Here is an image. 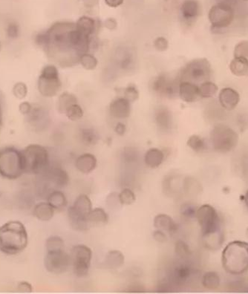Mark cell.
I'll use <instances>...</instances> for the list:
<instances>
[{
	"mask_svg": "<svg viewBox=\"0 0 248 294\" xmlns=\"http://www.w3.org/2000/svg\"><path fill=\"white\" fill-rule=\"evenodd\" d=\"M90 39L77 29L75 23L57 22L36 35L35 42L49 58L61 67L68 68L77 65L80 57L88 53Z\"/></svg>",
	"mask_w": 248,
	"mask_h": 294,
	"instance_id": "obj_1",
	"label": "cell"
},
{
	"mask_svg": "<svg viewBox=\"0 0 248 294\" xmlns=\"http://www.w3.org/2000/svg\"><path fill=\"white\" fill-rule=\"evenodd\" d=\"M28 243L26 229L22 222L10 221L0 227V251L14 256L23 252Z\"/></svg>",
	"mask_w": 248,
	"mask_h": 294,
	"instance_id": "obj_2",
	"label": "cell"
},
{
	"mask_svg": "<svg viewBox=\"0 0 248 294\" xmlns=\"http://www.w3.org/2000/svg\"><path fill=\"white\" fill-rule=\"evenodd\" d=\"M222 264L224 270L231 275H242L248 271V243L233 241L222 251Z\"/></svg>",
	"mask_w": 248,
	"mask_h": 294,
	"instance_id": "obj_3",
	"label": "cell"
},
{
	"mask_svg": "<svg viewBox=\"0 0 248 294\" xmlns=\"http://www.w3.org/2000/svg\"><path fill=\"white\" fill-rule=\"evenodd\" d=\"M24 172L22 151L12 147L0 149V176L9 180L19 179Z\"/></svg>",
	"mask_w": 248,
	"mask_h": 294,
	"instance_id": "obj_4",
	"label": "cell"
},
{
	"mask_svg": "<svg viewBox=\"0 0 248 294\" xmlns=\"http://www.w3.org/2000/svg\"><path fill=\"white\" fill-rule=\"evenodd\" d=\"M24 172L31 175L41 174L49 166L47 149L39 144H30L22 151Z\"/></svg>",
	"mask_w": 248,
	"mask_h": 294,
	"instance_id": "obj_5",
	"label": "cell"
},
{
	"mask_svg": "<svg viewBox=\"0 0 248 294\" xmlns=\"http://www.w3.org/2000/svg\"><path fill=\"white\" fill-rule=\"evenodd\" d=\"M212 74L211 63L205 58H198L189 62L181 69L179 74V82H192V83H202L209 81Z\"/></svg>",
	"mask_w": 248,
	"mask_h": 294,
	"instance_id": "obj_6",
	"label": "cell"
},
{
	"mask_svg": "<svg viewBox=\"0 0 248 294\" xmlns=\"http://www.w3.org/2000/svg\"><path fill=\"white\" fill-rule=\"evenodd\" d=\"M213 148L219 153H227L236 147L238 142V134L228 125H215L211 133Z\"/></svg>",
	"mask_w": 248,
	"mask_h": 294,
	"instance_id": "obj_7",
	"label": "cell"
},
{
	"mask_svg": "<svg viewBox=\"0 0 248 294\" xmlns=\"http://www.w3.org/2000/svg\"><path fill=\"white\" fill-rule=\"evenodd\" d=\"M39 176V181L37 183V191L41 192V195L44 192H47L48 195L51 193V185L55 186L57 187H63L67 185L69 181V176L68 173L60 167H50L47 168L41 174L38 175ZM48 197V196H47Z\"/></svg>",
	"mask_w": 248,
	"mask_h": 294,
	"instance_id": "obj_8",
	"label": "cell"
},
{
	"mask_svg": "<svg viewBox=\"0 0 248 294\" xmlns=\"http://www.w3.org/2000/svg\"><path fill=\"white\" fill-rule=\"evenodd\" d=\"M61 88V81L57 68L54 65H48L43 68L38 79V90L41 95L47 98L55 96Z\"/></svg>",
	"mask_w": 248,
	"mask_h": 294,
	"instance_id": "obj_9",
	"label": "cell"
},
{
	"mask_svg": "<svg viewBox=\"0 0 248 294\" xmlns=\"http://www.w3.org/2000/svg\"><path fill=\"white\" fill-rule=\"evenodd\" d=\"M195 218L201 227L202 236L220 230V218L214 206L203 204L196 211Z\"/></svg>",
	"mask_w": 248,
	"mask_h": 294,
	"instance_id": "obj_10",
	"label": "cell"
},
{
	"mask_svg": "<svg viewBox=\"0 0 248 294\" xmlns=\"http://www.w3.org/2000/svg\"><path fill=\"white\" fill-rule=\"evenodd\" d=\"M70 257L74 274L79 278L87 276L92 259V251L90 247L84 244L74 246Z\"/></svg>",
	"mask_w": 248,
	"mask_h": 294,
	"instance_id": "obj_11",
	"label": "cell"
},
{
	"mask_svg": "<svg viewBox=\"0 0 248 294\" xmlns=\"http://www.w3.org/2000/svg\"><path fill=\"white\" fill-rule=\"evenodd\" d=\"M212 28L221 29L228 27L234 18V11L231 6L227 5H215L211 8L208 14Z\"/></svg>",
	"mask_w": 248,
	"mask_h": 294,
	"instance_id": "obj_12",
	"label": "cell"
},
{
	"mask_svg": "<svg viewBox=\"0 0 248 294\" xmlns=\"http://www.w3.org/2000/svg\"><path fill=\"white\" fill-rule=\"evenodd\" d=\"M71 263V257L65 252L64 249L49 251L44 260L46 269L54 274H63L67 271Z\"/></svg>",
	"mask_w": 248,
	"mask_h": 294,
	"instance_id": "obj_13",
	"label": "cell"
},
{
	"mask_svg": "<svg viewBox=\"0 0 248 294\" xmlns=\"http://www.w3.org/2000/svg\"><path fill=\"white\" fill-rule=\"evenodd\" d=\"M178 80H173L168 76L161 74L153 81L152 88L154 92H156V94H158L160 96L173 98L179 92L178 87H179V83L178 84L176 82Z\"/></svg>",
	"mask_w": 248,
	"mask_h": 294,
	"instance_id": "obj_14",
	"label": "cell"
},
{
	"mask_svg": "<svg viewBox=\"0 0 248 294\" xmlns=\"http://www.w3.org/2000/svg\"><path fill=\"white\" fill-rule=\"evenodd\" d=\"M109 111L111 115L115 118H127L131 112L130 102L125 98H116L110 103Z\"/></svg>",
	"mask_w": 248,
	"mask_h": 294,
	"instance_id": "obj_15",
	"label": "cell"
},
{
	"mask_svg": "<svg viewBox=\"0 0 248 294\" xmlns=\"http://www.w3.org/2000/svg\"><path fill=\"white\" fill-rule=\"evenodd\" d=\"M219 100L221 106L224 109H227V110H233L239 103V94L233 89L225 88L220 91Z\"/></svg>",
	"mask_w": 248,
	"mask_h": 294,
	"instance_id": "obj_16",
	"label": "cell"
},
{
	"mask_svg": "<svg viewBox=\"0 0 248 294\" xmlns=\"http://www.w3.org/2000/svg\"><path fill=\"white\" fill-rule=\"evenodd\" d=\"M179 95L182 101L187 103H193L200 98L199 88L192 82H180L179 87Z\"/></svg>",
	"mask_w": 248,
	"mask_h": 294,
	"instance_id": "obj_17",
	"label": "cell"
},
{
	"mask_svg": "<svg viewBox=\"0 0 248 294\" xmlns=\"http://www.w3.org/2000/svg\"><path fill=\"white\" fill-rule=\"evenodd\" d=\"M68 218L70 225L74 230L87 231L90 228L88 218L78 214L72 206H70L68 209Z\"/></svg>",
	"mask_w": 248,
	"mask_h": 294,
	"instance_id": "obj_18",
	"label": "cell"
},
{
	"mask_svg": "<svg viewBox=\"0 0 248 294\" xmlns=\"http://www.w3.org/2000/svg\"><path fill=\"white\" fill-rule=\"evenodd\" d=\"M75 166L78 171L84 174L92 173L97 166L96 157L90 153L82 154L76 160Z\"/></svg>",
	"mask_w": 248,
	"mask_h": 294,
	"instance_id": "obj_19",
	"label": "cell"
},
{
	"mask_svg": "<svg viewBox=\"0 0 248 294\" xmlns=\"http://www.w3.org/2000/svg\"><path fill=\"white\" fill-rule=\"evenodd\" d=\"M155 122L158 128L162 131H168L173 124L171 112L164 106H159L155 110Z\"/></svg>",
	"mask_w": 248,
	"mask_h": 294,
	"instance_id": "obj_20",
	"label": "cell"
},
{
	"mask_svg": "<svg viewBox=\"0 0 248 294\" xmlns=\"http://www.w3.org/2000/svg\"><path fill=\"white\" fill-rule=\"evenodd\" d=\"M154 227L157 230L175 233L178 230V225L175 221L167 214H158L154 219Z\"/></svg>",
	"mask_w": 248,
	"mask_h": 294,
	"instance_id": "obj_21",
	"label": "cell"
},
{
	"mask_svg": "<svg viewBox=\"0 0 248 294\" xmlns=\"http://www.w3.org/2000/svg\"><path fill=\"white\" fill-rule=\"evenodd\" d=\"M181 13L184 20H195L200 14L199 3L197 0H184L181 6Z\"/></svg>",
	"mask_w": 248,
	"mask_h": 294,
	"instance_id": "obj_22",
	"label": "cell"
},
{
	"mask_svg": "<svg viewBox=\"0 0 248 294\" xmlns=\"http://www.w3.org/2000/svg\"><path fill=\"white\" fill-rule=\"evenodd\" d=\"M26 115L29 118L28 122L35 128H44L49 123V115L42 109H32Z\"/></svg>",
	"mask_w": 248,
	"mask_h": 294,
	"instance_id": "obj_23",
	"label": "cell"
},
{
	"mask_svg": "<svg viewBox=\"0 0 248 294\" xmlns=\"http://www.w3.org/2000/svg\"><path fill=\"white\" fill-rule=\"evenodd\" d=\"M33 214L39 221L48 222L53 218L55 209L49 202H40L34 206Z\"/></svg>",
	"mask_w": 248,
	"mask_h": 294,
	"instance_id": "obj_24",
	"label": "cell"
},
{
	"mask_svg": "<svg viewBox=\"0 0 248 294\" xmlns=\"http://www.w3.org/2000/svg\"><path fill=\"white\" fill-rule=\"evenodd\" d=\"M164 154L160 149L152 148L146 152L144 155V161L146 164L150 168H157L163 163Z\"/></svg>",
	"mask_w": 248,
	"mask_h": 294,
	"instance_id": "obj_25",
	"label": "cell"
},
{
	"mask_svg": "<svg viewBox=\"0 0 248 294\" xmlns=\"http://www.w3.org/2000/svg\"><path fill=\"white\" fill-rule=\"evenodd\" d=\"M74 211H77L81 215L88 218L89 214L92 211V203L88 195L81 194L79 195L72 205Z\"/></svg>",
	"mask_w": 248,
	"mask_h": 294,
	"instance_id": "obj_26",
	"label": "cell"
},
{
	"mask_svg": "<svg viewBox=\"0 0 248 294\" xmlns=\"http://www.w3.org/2000/svg\"><path fill=\"white\" fill-rule=\"evenodd\" d=\"M224 236L221 230L202 236L203 245L211 250H217L223 243Z\"/></svg>",
	"mask_w": 248,
	"mask_h": 294,
	"instance_id": "obj_27",
	"label": "cell"
},
{
	"mask_svg": "<svg viewBox=\"0 0 248 294\" xmlns=\"http://www.w3.org/2000/svg\"><path fill=\"white\" fill-rule=\"evenodd\" d=\"M76 24V28L86 36H91L96 29V23L94 19L87 16L79 17Z\"/></svg>",
	"mask_w": 248,
	"mask_h": 294,
	"instance_id": "obj_28",
	"label": "cell"
},
{
	"mask_svg": "<svg viewBox=\"0 0 248 294\" xmlns=\"http://www.w3.org/2000/svg\"><path fill=\"white\" fill-rule=\"evenodd\" d=\"M124 262H125V258H124L123 254L120 251L114 249L108 253L105 264L109 269H117L123 266Z\"/></svg>",
	"mask_w": 248,
	"mask_h": 294,
	"instance_id": "obj_29",
	"label": "cell"
},
{
	"mask_svg": "<svg viewBox=\"0 0 248 294\" xmlns=\"http://www.w3.org/2000/svg\"><path fill=\"white\" fill-rule=\"evenodd\" d=\"M230 71L237 77H243L248 74V60L241 57H234L230 64Z\"/></svg>",
	"mask_w": 248,
	"mask_h": 294,
	"instance_id": "obj_30",
	"label": "cell"
},
{
	"mask_svg": "<svg viewBox=\"0 0 248 294\" xmlns=\"http://www.w3.org/2000/svg\"><path fill=\"white\" fill-rule=\"evenodd\" d=\"M88 221L91 225H104L108 223L109 216L102 208H95L91 211L88 216Z\"/></svg>",
	"mask_w": 248,
	"mask_h": 294,
	"instance_id": "obj_31",
	"label": "cell"
},
{
	"mask_svg": "<svg viewBox=\"0 0 248 294\" xmlns=\"http://www.w3.org/2000/svg\"><path fill=\"white\" fill-rule=\"evenodd\" d=\"M48 202L55 209H61L67 205V199L66 195L59 190L51 192L47 197Z\"/></svg>",
	"mask_w": 248,
	"mask_h": 294,
	"instance_id": "obj_32",
	"label": "cell"
},
{
	"mask_svg": "<svg viewBox=\"0 0 248 294\" xmlns=\"http://www.w3.org/2000/svg\"><path fill=\"white\" fill-rule=\"evenodd\" d=\"M75 103H77V98L73 94L64 92L59 97L58 101H57V110L60 113L65 114L66 109L71 105L75 104Z\"/></svg>",
	"mask_w": 248,
	"mask_h": 294,
	"instance_id": "obj_33",
	"label": "cell"
},
{
	"mask_svg": "<svg viewBox=\"0 0 248 294\" xmlns=\"http://www.w3.org/2000/svg\"><path fill=\"white\" fill-rule=\"evenodd\" d=\"M202 285L208 290H216L220 285V277L216 272H208L203 276Z\"/></svg>",
	"mask_w": 248,
	"mask_h": 294,
	"instance_id": "obj_34",
	"label": "cell"
},
{
	"mask_svg": "<svg viewBox=\"0 0 248 294\" xmlns=\"http://www.w3.org/2000/svg\"><path fill=\"white\" fill-rule=\"evenodd\" d=\"M79 137L81 141L87 146L95 145L99 139L98 133L92 129L89 128L81 130Z\"/></svg>",
	"mask_w": 248,
	"mask_h": 294,
	"instance_id": "obj_35",
	"label": "cell"
},
{
	"mask_svg": "<svg viewBox=\"0 0 248 294\" xmlns=\"http://www.w3.org/2000/svg\"><path fill=\"white\" fill-rule=\"evenodd\" d=\"M200 97L203 98H211L215 96L218 92V87L214 82L206 81L200 85Z\"/></svg>",
	"mask_w": 248,
	"mask_h": 294,
	"instance_id": "obj_36",
	"label": "cell"
},
{
	"mask_svg": "<svg viewBox=\"0 0 248 294\" xmlns=\"http://www.w3.org/2000/svg\"><path fill=\"white\" fill-rule=\"evenodd\" d=\"M187 146L196 152H203L206 147L204 140L197 135H193L189 138Z\"/></svg>",
	"mask_w": 248,
	"mask_h": 294,
	"instance_id": "obj_37",
	"label": "cell"
},
{
	"mask_svg": "<svg viewBox=\"0 0 248 294\" xmlns=\"http://www.w3.org/2000/svg\"><path fill=\"white\" fill-rule=\"evenodd\" d=\"M46 249L49 251H58L64 249V241L59 236H51L46 240Z\"/></svg>",
	"mask_w": 248,
	"mask_h": 294,
	"instance_id": "obj_38",
	"label": "cell"
},
{
	"mask_svg": "<svg viewBox=\"0 0 248 294\" xmlns=\"http://www.w3.org/2000/svg\"><path fill=\"white\" fill-rule=\"evenodd\" d=\"M65 114H66L69 120L75 121V120H78L79 119L82 118V116H84V110H82L79 105L75 103V104H73L69 106L66 109Z\"/></svg>",
	"mask_w": 248,
	"mask_h": 294,
	"instance_id": "obj_39",
	"label": "cell"
},
{
	"mask_svg": "<svg viewBox=\"0 0 248 294\" xmlns=\"http://www.w3.org/2000/svg\"><path fill=\"white\" fill-rule=\"evenodd\" d=\"M119 202L122 205H131L135 203L136 196L133 190L124 189L118 194Z\"/></svg>",
	"mask_w": 248,
	"mask_h": 294,
	"instance_id": "obj_40",
	"label": "cell"
},
{
	"mask_svg": "<svg viewBox=\"0 0 248 294\" xmlns=\"http://www.w3.org/2000/svg\"><path fill=\"white\" fill-rule=\"evenodd\" d=\"M79 63L87 70H93L98 66V60L91 54L86 53L79 59Z\"/></svg>",
	"mask_w": 248,
	"mask_h": 294,
	"instance_id": "obj_41",
	"label": "cell"
},
{
	"mask_svg": "<svg viewBox=\"0 0 248 294\" xmlns=\"http://www.w3.org/2000/svg\"><path fill=\"white\" fill-rule=\"evenodd\" d=\"M175 250H176V254L181 258H187L191 254L188 244L184 242V241H181V240L176 242Z\"/></svg>",
	"mask_w": 248,
	"mask_h": 294,
	"instance_id": "obj_42",
	"label": "cell"
},
{
	"mask_svg": "<svg viewBox=\"0 0 248 294\" xmlns=\"http://www.w3.org/2000/svg\"><path fill=\"white\" fill-rule=\"evenodd\" d=\"M234 57H241L248 60V40L238 43L234 49Z\"/></svg>",
	"mask_w": 248,
	"mask_h": 294,
	"instance_id": "obj_43",
	"label": "cell"
},
{
	"mask_svg": "<svg viewBox=\"0 0 248 294\" xmlns=\"http://www.w3.org/2000/svg\"><path fill=\"white\" fill-rule=\"evenodd\" d=\"M190 274H191V270L187 265H181V266L178 267L175 271L176 279L181 281V282L187 280L190 277Z\"/></svg>",
	"mask_w": 248,
	"mask_h": 294,
	"instance_id": "obj_44",
	"label": "cell"
},
{
	"mask_svg": "<svg viewBox=\"0 0 248 294\" xmlns=\"http://www.w3.org/2000/svg\"><path fill=\"white\" fill-rule=\"evenodd\" d=\"M124 98H127L130 103L134 102L139 98V92L136 86L130 85L124 90Z\"/></svg>",
	"mask_w": 248,
	"mask_h": 294,
	"instance_id": "obj_45",
	"label": "cell"
},
{
	"mask_svg": "<svg viewBox=\"0 0 248 294\" xmlns=\"http://www.w3.org/2000/svg\"><path fill=\"white\" fill-rule=\"evenodd\" d=\"M13 93L16 98L23 99L27 95V87L23 82H17L13 88Z\"/></svg>",
	"mask_w": 248,
	"mask_h": 294,
	"instance_id": "obj_46",
	"label": "cell"
},
{
	"mask_svg": "<svg viewBox=\"0 0 248 294\" xmlns=\"http://www.w3.org/2000/svg\"><path fill=\"white\" fill-rule=\"evenodd\" d=\"M154 47L158 52H165L169 47L168 39L163 36H159L154 41Z\"/></svg>",
	"mask_w": 248,
	"mask_h": 294,
	"instance_id": "obj_47",
	"label": "cell"
},
{
	"mask_svg": "<svg viewBox=\"0 0 248 294\" xmlns=\"http://www.w3.org/2000/svg\"><path fill=\"white\" fill-rule=\"evenodd\" d=\"M197 209L190 204H184L181 206V214L187 217H195Z\"/></svg>",
	"mask_w": 248,
	"mask_h": 294,
	"instance_id": "obj_48",
	"label": "cell"
},
{
	"mask_svg": "<svg viewBox=\"0 0 248 294\" xmlns=\"http://www.w3.org/2000/svg\"><path fill=\"white\" fill-rule=\"evenodd\" d=\"M153 238L158 243H165L168 241V238L164 232L160 230H157L154 232Z\"/></svg>",
	"mask_w": 248,
	"mask_h": 294,
	"instance_id": "obj_49",
	"label": "cell"
},
{
	"mask_svg": "<svg viewBox=\"0 0 248 294\" xmlns=\"http://www.w3.org/2000/svg\"><path fill=\"white\" fill-rule=\"evenodd\" d=\"M18 290L24 293H28L32 291V286L30 283L27 282H22L19 284Z\"/></svg>",
	"mask_w": 248,
	"mask_h": 294,
	"instance_id": "obj_50",
	"label": "cell"
},
{
	"mask_svg": "<svg viewBox=\"0 0 248 294\" xmlns=\"http://www.w3.org/2000/svg\"><path fill=\"white\" fill-rule=\"evenodd\" d=\"M105 26L109 30H114L117 27V21L114 18L106 19L104 22Z\"/></svg>",
	"mask_w": 248,
	"mask_h": 294,
	"instance_id": "obj_51",
	"label": "cell"
},
{
	"mask_svg": "<svg viewBox=\"0 0 248 294\" xmlns=\"http://www.w3.org/2000/svg\"><path fill=\"white\" fill-rule=\"evenodd\" d=\"M32 109V106L28 102H23L20 104V111L23 114H28Z\"/></svg>",
	"mask_w": 248,
	"mask_h": 294,
	"instance_id": "obj_52",
	"label": "cell"
},
{
	"mask_svg": "<svg viewBox=\"0 0 248 294\" xmlns=\"http://www.w3.org/2000/svg\"><path fill=\"white\" fill-rule=\"evenodd\" d=\"M126 130H127V127L123 123H117V125L114 127V132H115L116 134L120 136H123L125 134Z\"/></svg>",
	"mask_w": 248,
	"mask_h": 294,
	"instance_id": "obj_53",
	"label": "cell"
},
{
	"mask_svg": "<svg viewBox=\"0 0 248 294\" xmlns=\"http://www.w3.org/2000/svg\"><path fill=\"white\" fill-rule=\"evenodd\" d=\"M106 4L111 8H117L123 4L124 0H104Z\"/></svg>",
	"mask_w": 248,
	"mask_h": 294,
	"instance_id": "obj_54",
	"label": "cell"
},
{
	"mask_svg": "<svg viewBox=\"0 0 248 294\" xmlns=\"http://www.w3.org/2000/svg\"><path fill=\"white\" fill-rule=\"evenodd\" d=\"M82 3L87 9H92L98 6L99 0H82Z\"/></svg>",
	"mask_w": 248,
	"mask_h": 294,
	"instance_id": "obj_55",
	"label": "cell"
},
{
	"mask_svg": "<svg viewBox=\"0 0 248 294\" xmlns=\"http://www.w3.org/2000/svg\"><path fill=\"white\" fill-rule=\"evenodd\" d=\"M128 292L141 293V292H144V289L142 286L137 285L136 284V285L130 286V288L128 289Z\"/></svg>",
	"mask_w": 248,
	"mask_h": 294,
	"instance_id": "obj_56",
	"label": "cell"
},
{
	"mask_svg": "<svg viewBox=\"0 0 248 294\" xmlns=\"http://www.w3.org/2000/svg\"><path fill=\"white\" fill-rule=\"evenodd\" d=\"M217 2L220 4L227 5V6L233 7L238 3V0H217Z\"/></svg>",
	"mask_w": 248,
	"mask_h": 294,
	"instance_id": "obj_57",
	"label": "cell"
},
{
	"mask_svg": "<svg viewBox=\"0 0 248 294\" xmlns=\"http://www.w3.org/2000/svg\"><path fill=\"white\" fill-rule=\"evenodd\" d=\"M3 125V109H2L1 102H0V127Z\"/></svg>",
	"mask_w": 248,
	"mask_h": 294,
	"instance_id": "obj_58",
	"label": "cell"
},
{
	"mask_svg": "<svg viewBox=\"0 0 248 294\" xmlns=\"http://www.w3.org/2000/svg\"><path fill=\"white\" fill-rule=\"evenodd\" d=\"M244 203H245L246 206H247V207L248 208V190L246 192L245 195H244Z\"/></svg>",
	"mask_w": 248,
	"mask_h": 294,
	"instance_id": "obj_59",
	"label": "cell"
},
{
	"mask_svg": "<svg viewBox=\"0 0 248 294\" xmlns=\"http://www.w3.org/2000/svg\"><path fill=\"white\" fill-rule=\"evenodd\" d=\"M246 236H247V237L248 238V227L247 230H246Z\"/></svg>",
	"mask_w": 248,
	"mask_h": 294,
	"instance_id": "obj_60",
	"label": "cell"
},
{
	"mask_svg": "<svg viewBox=\"0 0 248 294\" xmlns=\"http://www.w3.org/2000/svg\"><path fill=\"white\" fill-rule=\"evenodd\" d=\"M241 1L248 2V0H241Z\"/></svg>",
	"mask_w": 248,
	"mask_h": 294,
	"instance_id": "obj_61",
	"label": "cell"
}]
</instances>
